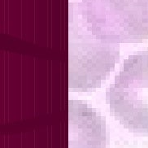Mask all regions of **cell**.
<instances>
[{
  "label": "cell",
  "mask_w": 148,
  "mask_h": 148,
  "mask_svg": "<svg viewBox=\"0 0 148 148\" xmlns=\"http://www.w3.org/2000/svg\"><path fill=\"white\" fill-rule=\"evenodd\" d=\"M112 116L129 130L148 134V51L129 56L107 90Z\"/></svg>",
  "instance_id": "obj_1"
}]
</instances>
